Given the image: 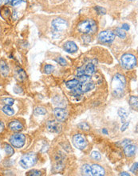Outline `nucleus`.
I'll list each match as a JSON object with an SVG mask.
<instances>
[{
    "instance_id": "1",
    "label": "nucleus",
    "mask_w": 138,
    "mask_h": 176,
    "mask_svg": "<svg viewBox=\"0 0 138 176\" xmlns=\"http://www.w3.org/2000/svg\"><path fill=\"white\" fill-rule=\"evenodd\" d=\"M125 77L121 74H116L113 78L112 89L113 94L115 97H121L124 94V90L125 87Z\"/></svg>"
},
{
    "instance_id": "2",
    "label": "nucleus",
    "mask_w": 138,
    "mask_h": 176,
    "mask_svg": "<svg viewBox=\"0 0 138 176\" xmlns=\"http://www.w3.org/2000/svg\"><path fill=\"white\" fill-rule=\"evenodd\" d=\"M77 30L79 32L84 35H90L94 34L97 30V26L94 20L86 19L81 22L77 26Z\"/></svg>"
},
{
    "instance_id": "3",
    "label": "nucleus",
    "mask_w": 138,
    "mask_h": 176,
    "mask_svg": "<svg viewBox=\"0 0 138 176\" xmlns=\"http://www.w3.org/2000/svg\"><path fill=\"white\" fill-rule=\"evenodd\" d=\"M37 155L34 153H28L22 157L19 161V164L22 168L28 169V168L34 167L37 163Z\"/></svg>"
},
{
    "instance_id": "4",
    "label": "nucleus",
    "mask_w": 138,
    "mask_h": 176,
    "mask_svg": "<svg viewBox=\"0 0 138 176\" xmlns=\"http://www.w3.org/2000/svg\"><path fill=\"white\" fill-rule=\"evenodd\" d=\"M120 63L124 68L130 70V69H133L136 66V58L135 55L127 53V54H125L121 56Z\"/></svg>"
},
{
    "instance_id": "5",
    "label": "nucleus",
    "mask_w": 138,
    "mask_h": 176,
    "mask_svg": "<svg viewBox=\"0 0 138 176\" xmlns=\"http://www.w3.org/2000/svg\"><path fill=\"white\" fill-rule=\"evenodd\" d=\"M10 143L14 147L22 148L26 143V136L21 133L14 134L10 138Z\"/></svg>"
},
{
    "instance_id": "6",
    "label": "nucleus",
    "mask_w": 138,
    "mask_h": 176,
    "mask_svg": "<svg viewBox=\"0 0 138 176\" xmlns=\"http://www.w3.org/2000/svg\"><path fill=\"white\" fill-rule=\"evenodd\" d=\"M98 39L102 43H111L115 39V34L112 31H104L99 34Z\"/></svg>"
},
{
    "instance_id": "7",
    "label": "nucleus",
    "mask_w": 138,
    "mask_h": 176,
    "mask_svg": "<svg viewBox=\"0 0 138 176\" xmlns=\"http://www.w3.org/2000/svg\"><path fill=\"white\" fill-rule=\"evenodd\" d=\"M73 143L75 146V147L80 150L85 149L87 146L86 138L81 134H75L74 136L73 137Z\"/></svg>"
},
{
    "instance_id": "8",
    "label": "nucleus",
    "mask_w": 138,
    "mask_h": 176,
    "mask_svg": "<svg viewBox=\"0 0 138 176\" xmlns=\"http://www.w3.org/2000/svg\"><path fill=\"white\" fill-rule=\"evenodd\" d=\"M67 26H68L67 22L61 18H58V19H55L52 21V26L54 30L58 31L66 30L67 28Z\"/></svg>"
},
{
    "instance_id": "9",
    "label": "nucleus",
    "mask_w": 138,
    "mask_h": 176,
    "mask_svg": "<svg viewBox=\"0 0 138 176\" xmlns=\"http://www.w3.org/2000/svg\"><path fill=\"white\" fill-rule=\"evenodd\" d=\"M47 129L51 133H56V134H58L61 131V129H62V127H61V123L59 122L55 121V120H51V121H48L47 124Z\"/></svg>"
},
{
    "instance_id": "10",
    "label": "nucleus",
    "mask_w": 138,
    "mask_h": 176,
    "mask_svg": "<svg viewBox=\"0 0 138 176\" xmlns=\"http://www.w3.org/2000/svg\"><path fill=\"white\" fill-rule=\"evenodd\" d=\"M54 115L56 117V119L58 122H64L66 121L68 116V112L66 109L63 107H57L55 108L54 110Z\"/></svg>"
},
{
    "instance_id": "11",
    "label": "nucleus",
    "mask_w": 138,
    "mask_h": 176,
    "mask_svg": "<svg viewBox=\"0 0 138 176\" xmlns=\"http://www.w3.org/2000/svg\"><path fill=\"white\" fill-rule=\"evenodd\" d=\"M105 170L102 167L98 164H94L91 166V174L94 176H103L105 175Z\"/></svg>"
},
{
    "instance_id": "12",
    "label": "nucleus",
    "mask_w": 138,
    "mask_h": 176,
    "mask_svg": "<svg viewBox=\"0 0 138 176\" xmlns=\"http://www.w3.org/2000/svg\"><path fill=\"white\" fill-rule=\"evenodd\" d=\"M10 72V67L4 59L0 60V75L2 77H7Z\"/></svg>"
},
{
    "instance_id": "13",
    "label": "nucleus",
    "mask_w": 138,
    "mask_h": 176,
    "mask_svg": "<svg viewBox=\"0 0 138 176\" xmlns=\"http://www.w3.org/2000/svg\"><path fill=\"white\" fill-rule=\"evenodd\" d=\"M10 130L15 132H18L23 129V125L21 122L18 121V120H13L9 123L8 125Z\"/></svg>"
},
{
    "instance_id": "14",
    "label": "nucleus",
    "mask_w": 138,
    "mask_h": 176,
    "mask_svg": "<svg viewBox=\"0 0 138 176\" xmlns=\"http://www.w3.org/2000/svg\"><path fill=\"white\" fill-rule=\"evenodd\" d=\"M63 47L65 49V51L68 53H75L78 51V47L76 45V43L74 42H73V41L66 42V43L64 44Z\"/></svg>"
},
{
    "instance_id": "15",
    "label": "nucleus",
    "mask_w": 138,
    "mask_h": 176,
    "mask_svg": "<svg viewBox=\"0 0 138 176\" xmlns=\"http://www.w3.org/2000/svg\"><path fill=\"white\" fill-rule=\"evenodd\" d=\"M124 153L127 157H132L135 155L136 152V147L132 144H128V145L124 147Z\"/></svg>"
},
{
    "instance_id": "16",
    "label": "nucleus",
    "mask_w": 138,
    "mask_h": 176,
    "mask_svg": "<svg viewBox=\"0 0 138 176\" xmlns=\"http://www.w3.org/2000/svg\"><path fill=\"white\" fill-rule=\"evenodd\" d=\"M94 86H95L94 83L93 81H91V80L86 82L85 83L80 84V87H81V91L83 92V94L84 93L88 92V91H90V90H93V89L94 88Z\"/></svg>"
},
{
    "instance_id": "17",
    "label": "nucleus",
    "mask_w": 138,
    "mask_h": 176,
    "mask_svg": "<svg viewBox=\"0 0 138 176\" xmlns=\"http://www.w3.org/2000/svg\"><path fill=\"white\" fill-rule=\"evenodd\" d=\"M15 78L18 81L23 82L26 79V74L22 68L18 67L15 70Z\"/></svg>"
},
{
    "instance_id": "18",
    "label": "nucleus",
    "mask_w": 138,
    "mask_h": 176,
    "mask_svg": "<svg viewBox=\"0 0 138 176\" xmlns=\"http://www.w3.org/2000/svg\"><path fill=\"white\" fill-rule=\"evenodd\" d=\"M84 70H85V75H89V76H91V75H93L94 74L95 70H96V69H95L94 64L90 63H88L86 66H85Z\"/></svg>"
},
{
    "instance_id": "19",
    "label": "nucleus",
    "mask_w": 138,
    "mask_h": 176,
    "mask_svg": "<svg viewBox=\"0 0 138 176\" xmlns=\"http://www.w3.org/2000/svg\"><path fill=\"white\" fill-rule=\"evenodd\" d=\"M79 85H80V83H79L78 79H72V80H70V81L66 82V87L68 88V89H70V90H73V89L77 87Z\"/></svg>"
},
{
    "instance_id": "20",
    "label": "nucleus",
    "mask_w": 138,
    "mask_h": 176,
    "mask_svg": "<svg viewBox=\"0 0 138 176\" xmlns=\"http://www.w3.org/2000/svg\"><path fill=\"white\" fill-rule=\"evenodd\" d=\"M0 15H1V17L3 19H7L10 17V15H11V11H10V9L7 7H2L1 9V11H0Z\"/></svg>"
},
{
    "instance_id": "21",
    "label": "nucleus",
    "mask_w": 138,
    "mask_h": 176,
    "mask_svg": "<svg viewBox=\"0 0 138 176\" xmlns=\"http://www.w3.org/2000/svg\"><path fill=\"white\" fill-rule=\"evenodd\" d=\"M2 112L4 113L5 114H7L8 116H12L15 114V110H14L13 108L11 107V106H7L5 105L2 108Z\"/></svg>"
},
{
    "instance_id": "22",
    "label": "nucleus",
    "mask_w": 138,
    "mask_h": 176,
    "mask_svg": "<svg viewBox=\"0 0 138 176\" xmlns=\"http://www.w3.org/2000/svg\"><path fill=\"white\" fill-rule=\"evenodd\" d=\"M118 115L121 119V121H122L121 123H124L125 122V119L128 118V115H129V114H128L127 110H125V109H124V108H119Z\"/></svg>"
},
{
    "instance_id": "23",
    "label": "nucleus",
    "mask_w": 138,
    "mask_h": 176,
    "mask_svg": "<svg viewBox=\"0 0 138 176\" xmlns=\"http://www.w3.org/2000/svg\"><path fill=\"white\" fill-rule=\"evenodd\" d=\"M130 105L131 106V107L134 110H137L138 106V99L136 96H131L130 99Z\"/></svg>"
},
{
    "instance_id": "24",
    "label": "nucleus",
    "mask_w": 138,
    "mask_h": 176,
    "mask_svg": "<svg viewBox=\"0 0 138 176\" xmlns=\"http://www.w3.org/2000/svg\"><path fill=\"white\" fill-rule=\"evenodd\" d=\"M81 172L85 175H92L91 174V167L88 164H85L81 167Z\"/></svg>"
},
{
    "instance_id": "25",
    "label": "nucleus",
    "mask_w": 138,
    "mask_h": 176,
    "mask_svg": "<svg viewBox=\"0 0 138 176\" xmlns=\"http://www.w3.org/2000/svg\"><path fill=\"white\" fill-rule=\"evenodd\" d=\"M4 150L7 155L9 157L12 156L14 154V153H15V151H14L13 147H12L11 145H9V144H6V145H5Z\"/></svg>"
},
{
    "instance_id": "26",
    "label": "nucleus",
    "mask_w": 138,
    "mask_h": 176,
    "mask_svg": "<svg viewBox=\"0 0 138 176\" xmlns=\"http://www.w3.org/2000/svg\"><path fill=\"white\" fill-rule=\"evenodd\" d=\"M115 33L120 39H125L126 38V32L122 28H117L115 30Z\"/></svg>"
},
{
    "instance_id": "27",
    "label": "nucleus",
    "mask_w": 138,
    "mask_h": 176,
    "mask_svg": "<svg viewBox=\"0 0 138 176\" xmlns=\"http://www.w3.org/2000/svg\"><path fill=\"white\" fill-rule=\"evenodd\" d=\"M1 102H2L4 105L11 106L15 103V99H11V98H4V99H1Z\"/></svg>"
},
{
    "instance_id": "28",
    "label": "nucleus",
    "mask_w": 138,
    "mask_h": 176,
    "mask_svg": "<svg viewBox=\"0 0 138 176\" xmlns=\"http://www.w3.org/2000/svg\"><path fill=\"white\" fill-rule=\"evenodd\" d=\"M54 67L52 65H50V64H47L46 66H44V73L46 74V75H51V73L54 71Z\"/></svg>"
},
{
    "instance_id": "29",
    "label": "nucleus",
    "mask_w": 138,
    "mask_h": 176,
    "mask_svg": "<svg viewBox=\"0 0 138 176\" xmlns=\"http://www.w3.org/2000/svg\"><path fill=\"white\" fill-rule=\"evenodd\" d=\"M34 113L36 114H39V115H44L46 114V110L42 107H38L34 109Z\"/></svg>"
},
{
    "instance_id": "30",
    "label": "nucleus",
    "mask_w": 138,
    "mask_h": 176,
    "mask_svg": "<svg viewBox=\"0 0 138 176\" xmlns=\"http://www.w3.org/2000/svg\"><path fill=\"white\" fill-rule=\"evenodd\" d=\"M91 158H92L93 159H94V160H97V161L101 160V154H100L98 151H93L92 153H91Z\"/></svg>"
},
{
    "instance_id": "31",
    "label": "nucleus",
    "mask_w": 138,
    "mask_h": 176,
    "mask_svg": "<svg viewBox=\"0 0 138 176\" xmlns=\"http://www.w3.org/2000/svg\"><path fill=\"white\" fill-rule=\"evenodd\" d=\"M42 174L40 171H38V170H31L29 172H27L26 175L28 176H39Z\"/></svg>"
},
{
    "instance_id": "32",
    "label": "nucleus",
    "mask_w": 138,
    "mask_h": 176,
    "mask_svg": "<svg viewBox=\"0 0 138 176\" xmlns=\"http://www.w3.org/2000/svg\"><path fill=\"white\" fill-rule=\"evenodd\" d=\"M78 127L80 129H81L82 130H85V131H87L90 129V126L88 125L86 123H81L78 124Z\"/></svg>"
},
{
    "instance_id": "33",
    "label": "nucleus",
    "mask_w": 138,
    "mask_h": 176,
    "mask_svg": "<svg viewBox=\"0 0 138 176\" xmlns=\"http://www.w3.org/2000/svg\"><path fill=\"white\" fill-rule=\"evenodd\" d=\"M95 10L97 11V12L99 14V15H105L106 13V10L105 8L101 7H98V6H97L95 7Z\"/></svg>"
},
{
    "instance_id": "34",
    "label": "nucleus",
    "mask_w": 138,
    "mask_h": 176,
    "mask_svg": "<svg viewBox=\"0 0 138 176\" xmlns=\"http://www.w3.org/2000/svg\"><path fill=\"white\" fill-rule=\"evenodd\" d=\"M85 66H81V67H79V68L77 69V76L79 77V76H81V75H85Z\"/></svg>"
},
{
    "instance_id": "35",
    "label": "nucleus",
    "mask_w": 138,
    "mask_h": 176,
    "mask_svg": "<svg viewBox=\"0 0 138 176\" xmlns=\"http://www.w3.org/2000/svg\"><path fill=\"white\" fill-rule=\"evenodd\" d=\"M57 62L60 64V65H61V66H66V64H67V63H66V61L65 60V59H63L62 57L58 58Z\"/></svg>"
},
{
    "instance_id": "36",
    "label": "nucleus",
    "mask_w": 138,
    "mask_h": 176,
    "mask_svg": "<svg viewBox=\"0 0 138 176\" xmlns=\"http://www.w3.org/2000/svg\"><path fill=\"white\" fill-rule=\"evenodd\" d=\"M13 0H0V7L6 4H11Z\"/></svg>"
},
{
    "instance_id": "37",
    "label": "nucleus",
    "mask_w": 138,
    "mask_h": 176,
    "mask_svg": "<svg viewBox=\"0 0 138 176\" xmlns=\"http://www.w3.org/2000/svg\"><path fill=\"white\" fill-rule=\"evenodd\" d=\"M14 92L16 93V94H22V87H20L19 86H15L14 87Z\"/></svg>"
},
{
    "instance_id": "38",
    "label": "nucleus",
    "mask_w": 138,
    "mask_h": 176,
    "mask_svg": "<svg viewBox=\"0 0 138 176\" xmlns=\"http://www.w3.org/2000/svg\"><path fill=\"white\" fill-rule=\"evenodd\" d=\"M137 169H138V163H135L133 165V167H131V171L133 172V173H136V172H137Z\"/></svg>"
},
{
    "instance_id": "39",
    "label": "nucleus",
    "mask_w": 138,
    "mask_h": 176,
    "mask_svg": "<svg viewBox=\"0 0 138 176\" xmlns=\"http://www.w3.org/2000/svg\"><path fill=\"white\" fill-rule=\"evenodd\" d=\"M22 0H13L12 2H11V4L13 6V7H16L18 5H19L20 3H22Z\"/></svg>"
},
{
    "instance_id": "40",
    "label": "nucleus",
    "mask_w": 138,
    "mask_h": 176,
    "mask_svg": "<svg viewBox=\"0 0 138 176\" xmlns=\"http://www.w3.org/2000/svg\"><path fill=\"white\" fill-rule=\"evenodd\" d=\"M129 125H130V122H126V123L125 122V123H123L122 127H121V131H125V130L127 129L128 127H129Z\"/></svg>"
},
{
    "instance_id": "41",
    "label": "nucleus",
    "mask_w": 138,
    "mask_h": 176,
    "mask_svg": "<svg viewBox=\"0 0 138 176\" xmlns=\"http://www.w3.org/2000/svg\"><path fill=\"white\" fill-rule=\"evenodd\" d=\"M132 143V141L130 139H125V140H123L122 142L121 143V145L122 147H125V146L128 145V144H130Z\"/></svg>"
},
{
    "instance_id": "42",
    "label": "nucleus",
    "mask_w": 138,
    "mask_h": 176,
    "mask_svg": "<svg viewBox=\"0 0 138 176\" xmlns=\"http://www.w3.org/2000/svg\"><path fill=\"white\" fill-rule=\"evenodd\" d=\"M121 28L123 29V30H124V31H129V30H130V26H129V25L128 24H126V23H125V24H123L122 25V27H121Z\"/></svg>"
},
{
    "instance_id": "43",
    "label": "nucleus",
    "mask_w": 138,
    "mask_h": 176,
    "mask_svg": "<svg viewBox=\"0 0 138 176\" xmlns=\"http://www.w3.org/2000/svg\"><path fill=\"white\" fill-rule=\"evenodd\" d=\"M4 123H2V121H0V133H2L3 130H4Z\"/></svg>"
},
{
    "instance_id": "44",
    "label": "nucleus",
    "mask_w": 138,
    "mask_h": 176,
    "mask_svg": "<svg viewBox=\"0 0 138 176\" xmlns=\"http://www.w3.org/2000/svg\"><path fill=\"white\" fill-rule=\"evenodd\" d=\"M120 175H125V176H130V174L129 173H126V172H122L120 174Z\"/></svg>"
},
{
    "instance_id": "45",
    "label": "nucleus",
    "mask_w": 138,
    "mask_h": 176,
    "mask_svg": "<svg viewBox=\"0 0 138 176\" xmlns=\"http://www.w3.org/2000/svg\"><path fill=\"white\" fill-rule=\"evenodd\" d=\"M102 132H103V133H105V134H108V131L106 130H105V129H103V130H102Z\"/></svg>"
},
{
    "instance_id": "46",
    "label": "nucleus",
    "mask_w": 138,
    "mask_h": 176,
    "mask_svg": "<svg viewBox=\"0 0 138 176\" xmlns=\"http://www.w3.org/2000/svg\"><path fill=\"white\" fill-rule=\"evenodd\" d=\"M130 1H134V0H130Z\"/></svg>"
}]
</instances>
